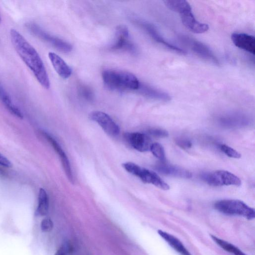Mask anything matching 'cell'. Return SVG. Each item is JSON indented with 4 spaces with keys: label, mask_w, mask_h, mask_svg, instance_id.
<instances>
[{
    "label": "cell",
    "mask_w": 255,
    "mask_h": 255,
    "mask_svg": "<svg viewBox=\"0 0 255 255\" xmlns=\"http://www.w3.org/2000/svg\"><path fill=\"white\" fill-rule=\"evenodd\" d=\"M11 43L17 53L44 88L50 87V81L44 63L35 49L15 29L10 30Z\"/></svg>",
    "instance_id": "cell-1"
},
{
    "label": "cell",
    "mask_w": 255,
    "mask_h": 255,
    "mask_svg": "<svg viewBox=\"0 0 255 255\" xmlns=\"http://www.w3.org/2000/svg\"><path fill=\"white\" fill-rule=\"evenodd\" d=\"M102 78L105 85L112 90H135L140 86L136 77L126 71L105 70L102 72Z\"/></svg>",
    "instance_id": "cell-2"
},
{
    "label": "cell",
    "mask_w": 255,
    "mask_h": 255,
    "mask_svg": "<svg viewBox=\"0 0 255 255\" xmlns=\"http://www.w3.org/2000/svg\"><path fill=\"white\" fill-rule=\"evenodd\" d=\"M218 211L228 215L240 216L251 220L255 218V210L239 200H222L214 204Z\"/></svg>",
    "instance_id": "cell-3"
},
{
    "label": "cell",
    "mask_w": 255,
    "mask_h": 255,
    "mask_svg": "<svg viewBox=\"0 0 255 255\" xmlns=\"http://www.w3.org/2000/svg\"><path fill=\"white\" fill-rule=\"evenodd\" d=\"M203 179L213 186L241 185V179L235 174L226 170H220L204 174Z\"/></svg>",
    "instance_id": "cell-4"
},
{
    "label": "cell",
    "mask_w": 255,
    "mask_h": 255,
    "mask_svg": "<svg viewBox=\"0 0 255 255\" xmlns=\"http://www.w3.org/2000/svg\"><path fill=\"white\" fill-rule=\"evenodd\" d=\"M180 40L200 58L216 65L220 62L216 55L205 44L187 35H180Z\"/></svg>",
    "instance_id": "cell-5"
},
{
    "label": "cell",
    "mask_w": 255,
    "mask_h": 255,
    "mask_svg": "<svg viewBox=\"0 0 255 255\" xmlns=\"http://www.w3.org/2000/svg\"><path fill=\"white\" fill-rule=\"evenodd\" d=\"M26 27L33 34L50 43L61 51L67 53L70 52L72 49V46L70 43L49 34L35 23H28L26 24Z\"/></svg>",
    "instance_id": "cell-6"
},
{
    "label": "cell",
    "mask_w": 255,
    "mask_h": 255,
    "mask_svg": "<svg viewBox=\"0 0 255 255\" xmlns=\"http://www.w3.org/2000/svg\"><path fill=\"white\" fill-rule=\"evenodd\" d=\"M89 118L98 124L106 133L111 136H116L120 133L118 125L108 114L101 111H93L89 115Z\"/></svg>",
    "instance_id": "cell-7"
},
{
    "label": "cell",
    "mask_w": 255,
    "mask_h": 255,
    "mask_svg": "<svg viewBox=\"0 0 255 255\" xmlns=\"http://www.w3.org/2000/svg\"><path fill=\"white\" fill-rule=\"evenodd\" d=\"M127 142L134 149L140 152L150 150L152 142L146 134L140 132H127L124 134Z\"/></svg>",
    "instance_id": "cell-8"
},
{
    "label": "cell",
    "mask_w": 255,
    "mask_h": 255,
    "mask_svg": "<svg viewBox=\"0 0 255 255\" xmlns=\"http://www.w3.org/2000/svg\"><path fill=\"white\" fill-rule=\"evenodd\" d=\"M183 25L195 33H203L209 29L208 24L198 21L192 12L191 7L179 13Z\"/></svg>",
    "instance_id": "cell-9"
},
{
    "label": "cell",
    "mask_w": 255,
    "mask_h": 255,
    "mask_svg": "<svg viewBox=\"0 0 255 255\" xmlns=\"http://www.w3.org/2000/svg\"><path fill=\"white\" fill-rule=\"evenodd\" d=\"M129 33L128 27L124 25H118L116 29V40L111 48L114 50H123L133 52L135 47L129 41Z\"/></svg>",
    "instance_id": "cell-10"
},
{
    "label": "cell",
    "mask_w": 255,
    "mask_h": 255,
    "mask_svg": "<svg viewBox=\"0 0 255 255\" xmlns=\"http://www.w3.org/2000/svg\"><path fill=\"white\" fill-rule=\"evenodd\" d=\"M139 24L143 28L150 36L156 42L160 43L166 48L180 54H186L185 50L171 44L165 40L162 36L160 35L155 27L152 24L146 22H139Z\"/></svg>",
    "instance_id": "cell-11"
},
{
    "label": "cell",
    "mask_w": 255,
    "mask_h": 255,
    "mask_svg": "<svg viewBox=\"0 0 255 255\" xmlns=\"http://www.w3.org/2000/svg\"><path fill=\"white\" fill-rule=\"evenodd\" d=\"M234 45L251 54L255 53V38L253 35L244 33H234L231 35Z\"/></svg>",
    "instance_id": "cell-12"
},
{
    "label": "cell",
    "mask_w": 255,
    "mask_h": 255,
    "mask_svg": "<svg viewBox=\"0 0 255 255\" xmlns=\"http://www.w3.org/2000/svg\"><path fill=\"white\" fill-rule=\"evenodd\" d=\"M136 176L143 182L152 184L162 190H167L170 188L156 173L146 168L140 167Z\"/></svg>",
    "instance_id": "cell-13"
},
{
    "label": "cell",
    "mask_w": 255,
    "mask_h": 255,
    "mask_svg": "<svg viewBox=\"0 0 255 255\" xmlns=\"http://www.w3.org/2000/svg\"><path fill=\"white\" fill-rule=\"evenodd\" d=\"M43 135L47 139L48 142L51 144L54 150L59 155L62 166L63 167L64 171L68 180L72 183H73V177L70 164L69 161L66 156L65 153L62 150L60 145L50 135L47 133L43 131Z\"/></svg>",
    "instance_id": "cell-14"
},
{
    "label": "cell",
    "mask_w": 255,
    "mask_h": 255,
    "mask_svg": "<svg viewBox=\"0 0 255 255\" xmlns=\"http://www.w3.org/2000/svg\"><path fill=\"white\" fill-rule=\"evenodd\" d=\"M48 57L54 70L60 77L63 79H67L71 75V68L58 55L50 52L48 53Z\"/></svg>",
    "instance_id": "cell-15"
},
{
    "label": "cell",
    "mask_w": 255,
    "mask_h": 255,
    "mask_svg": "<svg viewBox=\"0 0 255 255\" xmlns=\"http://www.w3.org/2000/svg\"><path fill=\"white\" fill-rule=\"evenodd\" d=\"M156 170L162 174L184 178H189L192 174L187 169L182 167L164 163L157 165Z\"/></svg>",
    "instance_id": "cell-16"
},
{
    "label": "cell",
    "mask_w": 255,
    "mask_h": 255,
    "mask_svg": "<svg viewBox=\"0 0 255 255\" xmlns=\"http://www.w3.org/2000/svg\"><path fill=\"white\" fill-rule=\"evenodd\" d=\"M158 233L169 245L181 255H191L180 241L173 235L162 230H158Z\"/></svg>",
    "instance_id": "cell-17"
},
{
    "label": "cell",
    "mask_w": 255,
    "mask_h": 255,
    "mask_svg": "<svg viewBox=\"0 0 255 255\" xmlns=\"http://www.w3.org/2000/svg\"><path fill=\"white\" fill-rule=\"evenodd\" d=\"M0 99L10 113L18 118H23V116L21 111L13 104L10 96L0 83Z\"/></svg>",
    "instance_id": "cell-18"
},
{
    "label": "cell",
    "mask_w": 255,
    "mask_h": 255,
    "mask_svg": "<svg viewBox=\"0 0 255 255\" xmlns=\"http://www.w3.org/2000/svg\"><path fill=\"white\" fill-rule=\"evenodd\" d=\"M146 96L162 101H168L171 99L170 96L166 93L146 85H140L138 89Z\"/></svg>",
    "instance_id": "cell-19"
},
{
    "label": "cell",
    "mask_w": 255,
    "mask_h": 255,
    "mask_svg": "<svg viewBox=\"0 0 255 255\" xmlns=\"http://www.w3.org/2000/svg\"><path fill=\"white\" fill-rule=\"evenodd\" d=\"M49 200L47 194L43 188H40L38 196V206L36 209V214L43 216L46 215L48 212Z\"/></svg>",
    "instance_id": "cell-20"
},
{
    "label": "cell",
    "mask_w": 255,
    "mask_h": 255,
    "mask_svg": "<svg viewBox=\"0 0 255 255\" xmlns=\"http://www.w3.org/2000/svg\"><path fill=\"white\" fill-rule=\"evenodd\" d=\"M213 240L221 248L234 255H247L241 250L233 244L217 238L215 236H211Z\"/></svg>",
    "instance_id": "cell-21"
},
{
    "label": "cell",
    "mask_w": 255,
    "mask_h": 255,
    "mask_svg": "<svg viewBox=\"0 0 255 255\" xmlns=\"http://www.w3.org/2000/svg\"><path fill=\"white\" fill-rule=\"evenodd\" d=\"M164 2L167 7L178 13L191 7L188 2L184 0H166Z\"/></svg>",
    "instance_id": "cell-22"
},
{
    "label": "cell",
    "mask_w": 255,
    "mask_h": 255,
    "mask_svg": "<svg viewBox=\"0 0 255 255\" xmlns=\"http://www.w3.org/2000/svg\"><path fill=\"white\" fill-rule=\"evenodd\" d=\"M150 150L153 155L163 162L165 160V154L164 148L162 145L158 142L152 143Z\"/></svg>",
    "instance_id": "cell-23"
},
{
    "label": "cell",
    "mask_w": 255,
    "mask_h": 255,
    "mask_svg": "<svg viewBox=\"0 0 255 255\" xmlns=\"http://www.w3.org/2000/svg\"><path fill=\"white\" fill-rule=\"evenodd\" d=\"M220 149L228 156L234 158H240L241 154L234 148L226 144H222Z\"/></svg>",
    "instance_id": "cell-24"
},
{
    "label": "cell",
    "mask_w": 255,
    "mask_h": 255,
    "mask_svg": "<svg viewBox=\"0 0 255 255\" xmlns=\"http://www.w3.org/2000/svg\"><path fill=\"white\" fill-rule=\"evenodd\" d=\"M147 132L148 134L157 137H165L168 136V132L163 129L151 128Z\"/></svg>",
    "instance_id": "cell-25"
},
{
    "label": "cell",
    "mask_w": 255,
    "mask_h": 255,
    "mask_svg": "<svg viewBox=\"0 0 255 255\" xmlns=\"http://www.w3.org/2000/svg\"><path fill=\"white\" fill-rule=\"evenodd\" d=\"M53 227L52 221L49 218H46L41 222V229L43 232H48L51 231Z\"/></svg>",
    "instance_id": "cell-26"
},
{
    "label": "cell",
    "mask_w": 255,
    "mask_h": 255,
    "mask_svg": "<svg viewBox=\"0 0 255 255\" xmlns=\"http://www.w3.org/2000/svg\"><path fill=\"white\" fill-rule=\"evenodd\" d=\"M82 96L88 100H91L93 98V94L91 90L88 88L84 87L81 89L80 91Z\"/></svg>",
    "instance_id": "cell-27"
},
{
    "label": "cell",
    "mask_w": 255,
    "mask_h": 255,
    "mask_svg": "<svg viewBox=\"0 0 255 255\" xmlns=\"http://www.w3.org/2000/svg\"><path fill=\"white\" fill-rule=\"evenodd\" d=\"M0 165L5 167H11L12 164L5 156L0 153Z\"/></svg>",
    "instance_id": "cell-28"
},
{
    "label": "cell",
    "mask_w": 255,
    "mask_h": 255,
    "mask_svg": "<svg viewBox=\"0 0 255 255\" xmlns=\"http://www.w3.org/2000/svg\"><path fill=\"white\" fill-rule=\"evenodd\" d=\"M177 143L183 148H188L192 146L191 142L187 139H178L177 140Z\"/></svg>",
    "instance_id": "cell-29"
},
{
    "label": "cell",
    "mask_w": 255,
    "mask_h": 255,
    "mask_svg": "<svg viewBox=\"0 0 255 255\" xmlns=\"http://www.w3.org/2000/svg\"><path fill=\"white\" fill-rule=\"evenodd\" d=\"M55 255H66L65 251L63 248L60 249L57 251Z\"/></svg>",
    "instance_id": "cell-30"
},
{
    "label": "cell",
    "mask_w": 255,
    "mask_h": 255,
    "mask_svg": "<svg viewBox=\"0 0 255 255\" xmlns=\"http://www.w3.org/2000/svg\"><path fill=\"white\" fill-rule=\"evenodd\" d=\"M1 17L0 15V24L1 23Z\"/></svg>",
    "instance_id": "cell-31"
}]
</instances>
